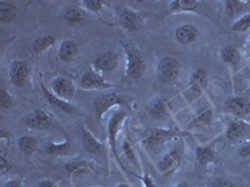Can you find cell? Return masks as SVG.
Segmentation results:
<instances>
[{
  "instance_id": "obj_1",
  "label": "cell",
  "mask_w": 250,
  "mask_h": 187,
  "mask_svg": "<svg viewBox=\"0 0 250 187\" xmlns=\"http://www.w3.org/2000/svg\"><path fill=\"white\" fill-rule=\"evenodd\" d=\"M125 54H126V75L134 80H138L145 73V61L142 55L134 48L124 45Z\"/></svg>"
},
{
  "instance_id": "obj_2",
  "label": "cell",
  "mask_w": 250,
  "mask_h": 187,
  "mask_svg": "<svg viewBox=\"0 0 250 187\" xmlns=\"http://www.w3.org/2000/svg\"><path fill=\"white\" fill-rule=\"evenodd\" d=\"M174 135L173 131L163 130V129H150L146 131L145 136L143 137L142 145L144 149L149 151H156L162 148L167 140L171 139Z\"/></svg>"
},
{
  "instance_id": "obj_3",
  "label": "cell",
  "mask_w": 250,
  "mask_h": 187,
  "mask_svg": "<svg viewBox=\"0 0 250 187\" xmlns=\"http://www.w3.org/2000/svg\"><path fill=\"white\" fill-rule=\"evenodd\" d=\"M29 74H30V65L28 64V61L15 60L10 64L9 77H10L13 85H15L17 88H23L25 85Z\"/></svg>"
},
{
  "instance_id": "obj_4",
  "label": "cell",
  "mask_w": 250,
  "mask_h": 187,
  "mask_svg": "<svg viewBox=\"0 0 250 187\" xmlns=\"http://www.w3.org/2000/svg\"><path fill=\"white\" fill-rule=\"evenodd\" d=\"M180 71L179 61L174 57H164L158 65V77L163 82H173Z\"/></svg>"
},
{
  "instance_id": "obj_5",
  "label": "cell",
  "mask_w": 250,
  "mask_h": 187,
  "mask_svg": "<svg viewBox=\"0 0 250 187\" xmlns=\"http://www.w3.org/2000/svg\"><path fill=\"white\" fill-rule=\"evenodd\" d=\"M120 104H124L122 97H119L117 94H104V95H100L95 99L94 101V110L97 113L98 117H102L111 106L114 105H120Z\"/></svg>"
},
{
  "instance_id": "obj_6",
  "label": "cell",
  "mask_w": 250,
  "mask_h": 187,
  "mask_svg": "<svg viewBox=\"0 0 250 187\" xmlns=\"http://www.w3.org/2000/svg\"><path fill=\"white\" fill-rule=\"evenodd\" d=\"M227 137L230 142H239L250 137V125L240 120H235L229 124Z\"/></svg>"
},
{
  "instance_id": "obj_7",
  "label": "cell",
  "mask_w": 250,
  "mask_h": 187,
  "mask_svg": "<svg viewBox=\"0 0 250 187\" xmlns=\"http://www.w3.org/2000/svg\"><path fill=\"white\" fill-rule=\"evenodd\" d=\"M118 17L119 21L126 30L138 31L142 29V19L137 13H134L130 9L122 6L118 9Z\"/></svg>"
},
{
  "instance_id": "obj_8",
  "label": "cell",
  "mask_w": 250,
  "mask_h": 187,
  "mask_svg": "<svg viewBox=\"0 0 250 187\" xmlns=\"http://www.w3.org/2000/svg\"><path fill=\"white\" fill-rule=\"evenodd\" d=\"M26 126L31 129H37V130H45L49 129L53 125L51 117L44 110L37 109L30 115L25 117Z\"/></svg>"
},
{
  "instance_id": "obj_9",
  "label": "cell",
  "mask_w": 250,
  "mask_h": 187,
  "mask_svg": "<svg viewBox=\"0 0 250 187\" xmlns=\"http://www.w3.org/2000/svg\"><path fill=\"white\" fill-rule=\"evenodd\" d=\"M125 116H126V113L124 111H118L110 117L108 124V136H109V141H110V146L111 150H113L114 155L118 156L117 153V135L120 130V126H122L123 121H124Z\"/></svg>"
},
{
  "instance_id": "obj_10",
  "label": "cell",
  "mask_w": 250,
  "mask_h": 187,
  "mask_svg": "<svg viewBox=\"0 0 250 187\" xmlns=\"http://www.w3.org/2000/svg\"><path fill=\"white\" fill-rule=\"evenodd\" d=\"M51 88H53V91L55 93L59 99H66L70 100L74 97L75 95V86L74 84L70 81V80L65 79V77L59 76L53 81L51 84Z\"/></svg>"
},
{
  "instance_id": "obj_11",
  "label": "cell",
  "mask_w": 250,
  "mask_h": 187,
  "mask_svg": "<svg viewBox=\"0 0 250 187\" xmlns=\"http://www.w3.org/2000/svg\"><path fill=\"white\" fill-rule=\"evenodd\" d=\"M225 109L235 116H247L250 112V102L245 97H231L225 102Z\"/></svg>"
},
{
  "instance_id": "obj_12",
  "label": "cell",
  "mask_w": 250,
  "mask_h": 187,
  "mask_svg": "<svg viewBox=\"0 0 250 187\" xmlns=\"http://www.w3.org/2000/svg\"><path fill=\"white\" fill-rule=\"evenodd\" d=\"M80 85L84 89H105L109 88V84L105 82L98 73L95 71H86L80 79Z\"/></svg>"
},
{
  "instance_id": "obj_13",
  "label": "cell",
  "mask_w": 250,
  "mask_h": 187,
  "mask_svg": "<svg viewBox=\"0 0 250 187\" xmlns=\"http://www.w3.org/2000/svg\"><path fill=\"white\" fill-rule=\"evenodd\" d=\"M180 161H182V157L176 151H171V152L167 153V155L163 157L159 161V171L163 173V175H168V173L173 172L178 168V166L180 165Z\"/></svg>"
},
{
  "instance_id": "obj_14",
  "label": "cell",
  "mask_w": 250,
  "mask_h": 187,
  "mask_svg": "<svg viewBox=\"0 0 250 187\" xmlns=\"http://www.w3.org/2000/svg\"><path fill=\"white\" fill-rule=\"evenodd\" d=\"M198 37H199V31L195 26L190 25V24H184L175 30L176 40L182 44L193 43L198 39Z\"/></svg>"
},
{
  "instance_id": "obj_15",
  "label": "cell",
  "mask_w": 250,
  "mask_h": 187,
  "mask_svg": "<svg viewBox=\"0 0 250 187\" xmlns=\"http://www.w3.org/2000/svg\"><path fill=\"white\" fill-rule=\"evenodd\" d=\"M189 85H190V90L191 93L198 96L203 91L207 89L208 86V74L207 71L204 69H198V70L191 75L190 82H189Z\"/></svg>"
},
{
  "instance_id": "obj_16",
  "label": "cell",
  "mask_w": 250,
  "mask_h": 187,
  "mask_svg": "<svg viewBox=\"0 0 250 187\" xmlns=\"http://www.w3.org/2000/svg\"><path fill=\"white\" fill-rule=\"evenodd\" d=\"M117 65L118 57L114 53H103L94 60V66L102 71H111L117 68Z\"/></svg>"
},
{
  "instance_id": "obj_17",
  "label": "cell",
  "mask_w": 250,
  "mask_h": 187,
  "mask_svg": "<svg viewBox=\"0 0 250 187\" xmlns=\"http://www.w3.org/2000/svg\"><path fill=\"white\" fill-rule=\"evenodd\" d=\"M78 54V45L74 40H65L62 41L59 49V57L62 61L69 62L74 59L75 55Z\"/></svg>"
},
{
  "instance_id": "obj_18",
  "label": "cell",
  "mask_w": 250,
  "mask_h": 187,
  "mask_svg": "<svg viewBox=\"0 0 250 187\" xmlns=\"http://www.w3.org/2000/svg\"><path fill=\"white\" fill-rule=\"evenodd\" d=\"M83 146H84L86 152L91 153V155L100 153L103 148V145L86 130L83 131Z\"/></svg>"
},
{
  "instance_id": "obj_19",
  "label": "cell",
  "mask_w": 250,
  "mask_h": 187,
  "mask_svg": "<svg viewBox=\"0 0 250 187\" xmlns=\"http://www.w3.org/2000/svg\"><path fill=\"white\" fill-rule=\"evenodd\" d=\"M18 14L17 6L9 1H0V21L4 24L10 23Z\"/></svg>"
},
{
  "instance_id": "obj_20",
  "label": "cell",
  "mask_w": 250,
  "mask_h": 187,
  "mask_svg": "<svg viewBox=\"0 0 250 187\" xmlns=\"http://www.w3.org/2000/svg\"><path fill=\"white\" fill-rule=\"evenodd\" d=\"M62 18L65 21L70 24H78L82 23L83 20L85 19V14L83 12L82 9L78 8V6H68V8L64 9L62 12Z\"/></svg>"
},
{
  "instance_id": "obj_21",
  "label": "cell",
  "mask_w": 250,
  "mask_h": 187,
  "mask_svg": "<svg viewBox=\"0 0 250 187\" xmlns=\"http://www.w3.org/2000/svg\"><path fill=\"white\" fill-rule=\"evenodd\" d=\"M169 112V104L165 99H158L150 108V115L155 119H164Z\"/></svg>"
},
{
  "instance_id": "obj_22",
  "label": "cell",
  "mask_w": 250,
  "mask_h": 187,
  "mask_svg": "<svg viewBox=\"0 0 250 187\" xmlns=\"http://www.w3.org/2000/svg\"><path fill=\"white\" fill-rule=\"evenodd\" d=\"M220 56L223 61L233 66H235L240 61V54L234 46H224L220 51Z\"/></svg>"
},
{
  "instance_id": "obj_23",
  "label": "cell",
  "mask_w": 250,
  "mask_h": 187,
  "mask_svg": "<svg viewBox=\"0 0 250 187\" xmlns=\"http://www.w3.org/2000/svg\"><path fill=\"white\" fill-rule=\"evenodd\" d=\"M42 88H43V93H44V95H45L46 100H48V101L50 102L51 105L54 106V108L60 109V110L65 111V112H71V111H73V108H71L69 104H66L64 100L59 99L58 96H55V95H53V94L49 93L48 89H46L43 84H42Z\"/></svg>"
},
{
  "instance_id": "obj_24",
  "label": "cell",
  "mask_w": 250,
  "mask_h": 187,
  "mask_svg": "<svg viewBox=\"0 0 250 187\" xmlns=\"http://www.w3.org/2000/svg\"><path fill=\"white\" fill-rule=\"evenodd\" d=\"M196 160L203 166H207L208 164L215 161V155H214L213 150L209 148H204V146H199L195 150Z\"/></svg>"
},
{
  "instance_id": "obj_25",
  "label": "cell",
  "mask_w": 250,
  "mask_h": 187,
  "mask_svg": "<svg viewBox=\"0 0 250 187\" xmlns=\"http://www.w3.org/2000/svg\"><path fill=\"white\" fill-rule=\"evenodd\" d=\"M198 6L196 0H173L170 1V9L173 12H193Z\"/></svg>"
},
{
  "instance_id": "obj_26",
  "label": "cell",
  "mask_w": 250,
  "mask_h": 187,
  "mask_svg": "<svg viewBox=\"0 0 250 187\" xmlns=\"http://www.w3.org/2000/svg\"><path fill=\"white\" fill-rule=\"evenodd\" d=\"M64 168H65L66 172L71 173V175H79V173L88 172V171L91 170L90 166L85 161H79V160L68 162V164H65Z\"/></svg>"
},
{
  "instance_id": "obj_27",
  "label": "cell",
  "mask_w": 250,
  "mask_h": 187,
  "mask_svg": "<svg viewBox=\"0 0 250 187\" xmlns=\"http://www.w3.org/2000/svg\"><path fill=\"white\" fill-rule=\"evenodd\" d=\"M18 146L23 153L31 155L37 149V140L31 136H23L18 140Z\"/></svg>"
},
{
  "instance_id": "obj_28",
  "label": "cell",
  "mask_w": 250,
  "mask_h": 187,
  "mask_svg": "<svg viewBox=\"0 0 250 187\" xmlns=\"http://www.w3.org/2000/svg\"><path fill=\"white\" fill-rule=\"evenodd\" d=\"M54 44V37L48 35V37H38L37 40L34 41L33 44V49L37 54H40V53H43L44 50L51 46Z\"/></svg>"
},
{
  "instance_id": "obj_29",
  "label": "cell",
  "mask_w": 250,
  "mask_h": 187,
  "mask_svg": "<svg viewBox=\"0 0 250 187\" xmlns=\"http://www.w3.org/2000/svg\"><path fill=\"white\" fill-rule=\"evenodd\" d=\"M69 150H70V144H69V141H65L64 144L48 145V148H46V153H49V155L59 156V155H65V153L69 152Z\"/></svg>"
},
{
  "instance_id": "obj_30",
  "label": "cell",
  "mask_w": 250,
  "mask_h": 187,
  "mask_svg": "<svg viewBox=\"0 0 250 187\" xmlns=\"http://www.w3.org/2000/svg\"><path fill=\"white\" fill-rule=\"evenodd\" d=\"M243 10V5L236 0H228L225 1V15L233 18L238 15Z\"/></svg>"
},
{
  "instance_id": "obj_31",
  "label": "cell",
  "mask_w": 250,
  "mask_h": 187,
  "mask_svg": "<svg viewBox=\"0 0 250 187\" xmlns=\"http://www.w3.org/2000/svg\"><path fill=\"white\" fill-rule=\"evenodd\" d=\"M250 28V14L244 15L240 19H238L235 23L233 24V30L238 31V33H242V31H247Z\"/></svg>"
},
{
  "instance_id": "obj_32",
  "label": "cell",
  "mask_w": 250,
  "mask_h": 187,
  "mask_svg": "<svg viewBox=\"0 0 250 187\" xmlns=\"http://www.w3.org/2000/svg\"><path fill=\"white\" fill-rule=\"evenodd\" d=\"M0 105H1V109H4V110H6V109H9L13 105L12 96H10V94L5 89H1V91H0Z\"/></svg>"
},
{
  "instance_id": "obj_33",
  "label": "cell",
  "mask_w": 250,
  "mask_h": 187,
  "mask_svg": "<svg viewBox=\"0 0 250 187\" xmlns=\"http://www.w3.org/2000/svg\"><path fill=\"white\" fill-rule=\"evenodd\" d=\"M211 115H213L211 110L204 111V112L200 113L199 116H198L195 120H194L193 124L194 125H198V126H205V125H208V124H209V122H210Z\"/></svg>"
},
{
  "instance_id": "obj_34",
  "label": "cell",
  "mask_w": 250,
  "mask_h": 187,
  "mask_svg": "<svg viewBox=\"0 0 250 187\" xmlns=\"http://www.w3.org/2000/svg\"><path fill=\"white\" fill-rule=\"evenodd\" d=\"M213 187H238L235 184H234L231 180L225 179V177H218L216 180H214Z\"/></svg>"
},
{
  "instance_id": "obj_35",
  "label": "cell",
  "mask_w": 250,
  "mask_h": 187,
  "mask_svg": "<svg viewBox=\"0 0 250 187\" xmlns=\"http://www.w3.org/2000/svg\"><path fill=\"white\" fill-rule=\"evenodd\" d=\"M83 4H84L89 10L95 13L99 12L103 6V1H99V0H90V1H89V0H85V1H83Z\"/></svg>"
},
{
  "instance_id": "obj_36",
  "label": "cell",
  "mask_w": 250,
  "mask_h": 187,
  "mask_svg": "<svg viewBox=\"0 0 250 187\" xmlns=\"http://www.w3.org/2000/svg\"><path fill=\"white\" fill-rule=\"evenodd\" d=\"M123 148H124V152L126 153V156H128V159L130 160V161L133 162V164L138 165V161H137V159H135V155H134L133 150H131L130 145H129L128 142L125 141L124 144H123Z\"/></svg>"
},
{
  "instance_id": "obj_37",
  "label": "cell",
  "mask_w": 250,
  "mask_h": 187,
  "mask_svg": "<svg viewBox=\"0 0 250 187\" xmlns=\"http://www.w3.org/2000/svg\"><path fill=\"white\" fill-rule=\"evenodd\" d=\"M10 170H12V166L8 162V160L5 159V156H0V171H1V173L5 175Z\"/></svg>"
},
{
  "instance_id": "obj_38",
  "label": "cell",
  "mask_w": 250,
  "mask_h": 187,
  "mask_svg": "<svg viewBox=\"0 0 250 187\" xmlns=\"http://www.w3.org/2000/svg\"><path fill=\"white\" fill-rule=\"evenodd\" d=\"M238 153L242 157H244V159L250 157V144H244L243 146H240V149L238 150Z\"/></svg>"
},
{
  "instance_id": "obj_39",
  "label": "cell",
  "mask_w": 250,
  "mask_h": 187,
  "mask_svg": "<svg viewBox=\"0 0 250 187\" xmlns=\"http://www.w3.org/2000/svg\"><path fill=\"white\" fill-rule=\"evenodd\" d=\"M38 187H58V186L53 181H49V180H44V181L39 182Z\"/></svg>"
},
{
  "instance_id": "obj_40",
  "label": "cell",
  "mask_w": 250,
  "mask_h": 187,
  "mask_svg": "<svg viewBox=\"0 0 250 187\" xmlns=\"http://www.w3.org/2000/svg\"><path fill=\"white\" fill-rule=\"evenodd\" d=\"M4 187H21V185H20L18 181H15V180H13V181L6 182Z\"/></svg>"
},
{
  "instance_id": "obj_41",
  "label": "cell",
  "mask_w": 250,
  "mask_h": 187,
  "mask_svg": "<svg viewBox=\"0 0 250 187\" xmlns=\"http://www.w3.org/2000/svg\"><path fill=\"white\" fill-rule=\"evenodd\" d=\"M144 184L146 187H155V185L153 184V181H151L150 177H148V176H145L144 177Z\"/></svg>"
},
{
  "instance_id": "obj_42",
  "label": "cell",
  "mask_w": 250,
  "mask_h": 187,
  "mask_svg": "<svg viewBox=\"0 0 250 187\" xmlns=\"http://www.w3.org/2000/svg\"><path fill=\"white\" fill-rule=\"evenodd\" d=\"M0 136L3 137V139H9V137L12 136V135H10V133H9V132H6V131L4 130V129H1V131H0Z\"/></svg>"
},
{
  "instance_id": "obj_43",
  "label": "cell",
  "mask_w": 250,
  "mask_h": 187,
  "mask_svg": "<svg viewBox=\"0 0 250 187\" xmlns=\"http://www.w3.org/2000/svg\"><path fill=\"white\" fill-rule=\"evenodd\" d=\"M174 187H190V186H189L187 182H180V184H178L176 186H174Z\"/></svg>"
},
{
  "instance_id": "obj_44",
  "label": "cell",
  "mask_w": 250,
  "mask_h": 187,
  "mask_svg": "<svg viewBox=\"0 0 250 187\" xmlns=\"http://www.w3.org/2000/svg\"><path fill=\"white\" fill-rule=\"evenodd\" d=\"M117 187H129L126 184H119Z\"/></svg>"
}]
</instances>
